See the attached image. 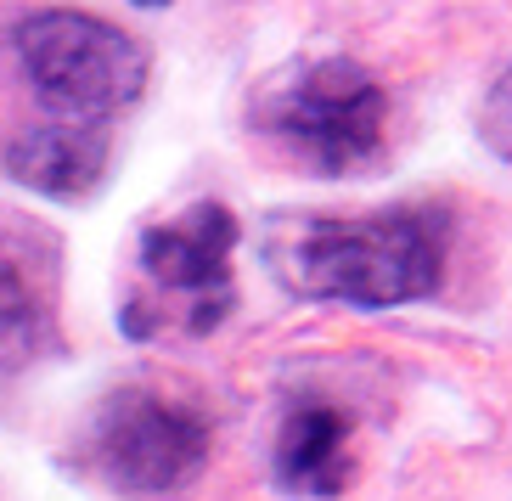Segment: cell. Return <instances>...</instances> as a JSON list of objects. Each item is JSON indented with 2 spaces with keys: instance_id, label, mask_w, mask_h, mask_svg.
Here are the masks:
<instances>
[{
  "instance_id": "cell-1",
  "label": "cell",
  "mask_w": 512,
  "mask_h": 501,
  "mask_svg": "<svg viewBox=\"0 0 512 501\" xmlns=\"http://www.w3.org/2000/svg\"><path fill=\"white\" fill-rule=\"evenodd\" d=\"M451 226L434 209H377V214H304L271 237V265L287 293L332 299L355 310L434 299L445 282Z\"/></svg>"
},
{
  "instance_id": "cell-4",
  "label": "cell",
  "mask_w": 512,
  "mask_h": 501,
  "mask_svg": "<svg viewBox=\"0 0 512 501\" xmlns=\"http://www.w3.org/2000/svg\"><path fill=\"white\" fill-rule=\"evenodd\" d=\"M214 428L209 417L181 395H164L158 383H130L107 395L96 411V428L85 456L102 485L124 496H169L209 462Z\"/></svg>"
},
{
  "instance_id": "cell-10",
  "label": "cell",
  "mask_w": 512,
  "mask_h": 501,
  "mask_svg": "<svg viewBox=\"0 0 512 501\" xmlns=\"http://www.w3.org/2000/svg\"><path fill=\"white\" fill-rule=\"evenodd\" d=\"M136 6H164V0H136Z\"/></svg>"
},
{
  "instance_id": "cell-3",
  "label": "cell",
  "mask_w": 512,
  "mask_h": 501,
  "mask_svg": "<svg viewBox=\"0 0 512 501\" xmlns=\"http://www.w3.org/2000/svg\"><path fill=\"white\" fill-rule=\"evenodd\" d=\"M17 57L40 107L68 124H113V113L147 85V46L96 12L46 6L23 17Z\"/></svg>"
},
{
  "instance_id": "cell-6",
  "label": "cell",
  "mask_w": 512,
  "mask_h": 501,
  "mask_svg": "<svg viewBox=\"0 0 512 501\" xmlns=\"http://www.w3.org/2000/svg\"><path fill=\"white\" fill-rule=\"evenodd\" d=\"M57 338V254L0 237V372L40 361Z\"/></svg>"
},
{
  "instance_id": "cell-2",
  "label": "cell",
  "mask_w": 512,
  "mask_h": 501,
  "mask_svg": "<svg viewBox=\"0 0 512 501\" xmlns=\"http://www.w3.org/2000/svg\"><path fill=\"white\" fill-rule=\"evenodd\" d=\"M259 124L316 175H349L383 152L389 91L355 57H316L259 91Z\"/></svg>"
},
{
  "instance_id": "cell-7",
  "label": "cell",
  "mask_w": 512,
  "mask_h": 501,
  "mask_svg": "<svg viewBox=\"0 0 512 501\" xmlns=\"http://www.w3.org/2000/svg\"><path fill=\"white\" fill-rule=\"evenodd\" d=\"M107 158H113V130L107 124H68V119L23 130L6 147V169H12L17 181L46 192V198H62V203L91 198L107 175Z\"/></svg>"
},
{
  "instance_id": "cell-5",
  "label": "cell",
  "mask_w": 512,
  "mask_h": 501,
  "mask_svg": "<svg viewBox=\"0 0 512 501\" xmlns=\"http://www.w3.org/2000/svg\"><path fill=\"white\" fill-rule=\"evenodd\" d=\"M231 248H237V214L226 203H197V209L141 231V276L158 293L181 299L192 333H209L226 321L231 299H237Z\"/></svg>"
},
{
  "instance_id": "cell-9",
  "label": "cell",
  "mask_w": 512,
  "mask_h": 501,
  "mask_svg": "<svg viewBox=\"0 0 512 501\" xmlns=\"http://www.w3.org/2000/svg\"><path fill=\"white\" fill-rule=\"evenodd\" d=\"M479 141L496 152L501 164H512V68L484 91V102H479Z\"/></svg>"
},
{
  "instance_id": "cell-8",
  "label": "cell",
  "mask_w": 512,
  "mask_h": 501,
  "mask_svg": "<svg viewBox=\"0 0 512 501\" xmlns=\"http://www.w3.org/2000/svg\"><path fill=\"white\" fill-rule=\"evenodd\" d=\"M276 485L327 501L349 485V417L327 400H299L276 434Z\"/></svg>"
}]
</instances>
